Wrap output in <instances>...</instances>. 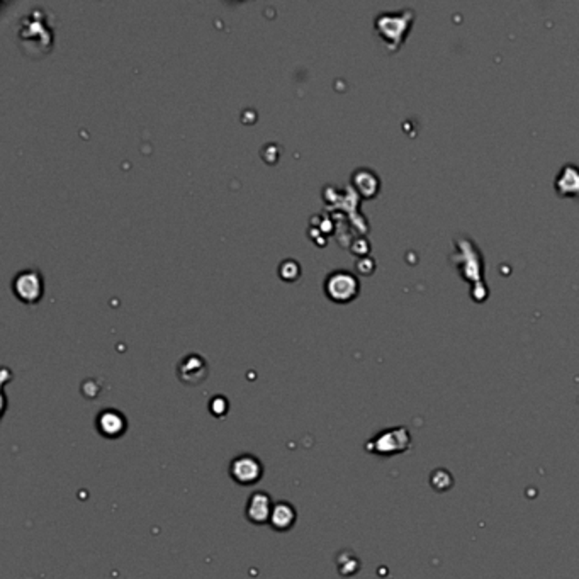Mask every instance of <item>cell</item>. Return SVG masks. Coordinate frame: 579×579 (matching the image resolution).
Listing matches in <instances>:
<instances>
[{"mask_svg":"<svg viewBox=\"0 0 579 579\" xmlns=\"http://www.w3.org/2000/svg\"><path fill=\"white\" fill-rule=\"evenodd\" d=\"M14 294L22 302H38L43 296V277L38 270H21L13 279Z\"/></svg>","mask_w":579,"mask_h":579,"instance_id":"cell-5","label":"cell"},{"mask_svg":"<svg viewBox=\"0 0 579 579\" xmlns=\"http://www.w3.org/2000/svg\"><path fill=\"white\" fill-rule=\"evenodd\" d=\"M359 281L352 272L333 270L325 281V293L335 302H348L359 294Z\"/></svg>","mask_w":579,"mask_h":579,"instance_id":"cell-2","label":"cell"},{"mask_svg":"<svg viewBox=\"0 0 579 579\" xmlns=\"http://www.w3.org/2000/svg\"><path fill=\"white\" fill-rule=\"evenodd\" d=\"M413 19H415L413 10L381 13L375 17V29L391 49H398V46L405 41L406 33L411 28Z\"/></svg>","mask_w":579,"mask_h":579,"instance_id":"cell-1","label":"cell"},{"mask_svg":"<svg viewBox=\"0 0 579 579\" xmlns=\"http://www.w3.org/2000/svg\"><path fill=\"white\" fill-rule=\"evenodd\" d=\"M555 189L561 195H579V168L566 165L557 177Z\"/></svg>","mask_w":579,"mask_h":579,"instance_id":"cell-10","label":"cell"},{"mask_svg":"<svg viewBox=\"0 0 579 579\" xmlns=\"http://www.w3.org/2000/svg\"><path fill=\"white\" fill-rule=\"evenodd\" d=\"M297 512L293 503L289 501H277L272 509V516L268 525L274 528L275 532H289L291 528L296 525Z\"/></svg>","mask_w":579,"mask_h":579,"instance_id":"cell-9","label":"cell"},{"mask_svg":"<svg viewBox=\"0 0 579 579\" xmlns=\"http://www.w3.org/2000/svg\"><path fill=\"white\" fill-rule=\"evenodd\" d=\"M263 466L253 454H240L229 462V478L240 486H253L262 479Z\"/></svg>","mask_w":579,"mask_h":579,"instance_id":"cell-4","label":"cell"},{"mask_svg":"<svg viewBox=\"0 0 579 579\" xmlns=\"http://www.w3.org/2000/svg\"><path fill=\"white\" fill-rule=\"evenodd\" d=\"M274 505L267 491H253L245 505V516L253 525H266L270 521Z\"/></svg>","mask_w":579,"mask_h":579,"instance_id":"cell-6","label":"cell"},{"mask_svg":"<svg viewBox=\"0 0 579 579\" xmlns=\"http://www.w3.org/2000/svg\"><path fill=\"white\" fill-rule=\"evenodd\" d=\"M408 446L409 433L401 427L377 433V435L367 443V450L374 452V454L377 455H382V457H389V455L398 454V452H405Z\"/></svg>","mask_w":579,"mask_h":579,"instance_id":"cell-3","label":"cell"},{"mask_svg":"<svg viewBox=\"0 0 579 579\" xmlns=\"http://www.w3.org/2000/svg\"><path fill=\"white\" fill-rule=\"evenodd\" d=\"M177 375L184 384L197 386L208 377V364H206V360L201 355L190 354L180 360Z\"/></svg>","mask_w":579,"mask_h":579,"instance_id":"cell-8","label":"cell"},{"mask_svg":"<svg viewBox=\"0 0 579 579\" xmlns=\"http://www.w3.org/2000/svg\"><path fill=\"white\" fill-rule=\"evenodd\" d=\"M95 428L101 433L104 439L116 440L119 437H122L126 433V428H128V421H126V416L122 415L121 411L113 408L102 409L99 413L97 418H95Z\"/></svg>","mask_w":579,"mask_h":579,"instance_id":"cell-7","label":"cell"}]
</instances>
